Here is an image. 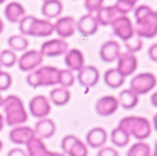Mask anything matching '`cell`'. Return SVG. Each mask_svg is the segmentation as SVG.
<instances>
[{"label":"cell","instance_id":"cell-14","mask_svg":"<svg viewBox=\"0 0 157 156\" xmlns=\"http://www.w3.org/2000/svg\"><path fill=\"white\" fill-rule=\"evenodd\" d=\"M98 28H99V25H98L94 14L87 13V14H84V15H81L76 21V30L81 36H84V37L95 35Z\"/></svg>","mask_w":157,"mask_h":156},{"label":"cell","instance_id":"cell-45","mask_svg":"<svg viewBox=\"0 0 157 156\" xmlns=\"http://www.w3.org/2000/svg\"><path fill=\"white\" fill-rule=\"evenodd\" d=\"M3 30H4V24H3L2 18H0V35H2V33H3Z\"/></svg>","mask_w":157,"mask_h":156},{"label":"cell","instance_id":"cell-25","mask_svg":"<svg viewBox=\"0 0 157 156\" xmlns=\"http://www.w3.org/2000/svg\"><path fill=\"white\" fill-rule=\"evenodd\" d=\"M116 98H117V102H119V107H121L125 111L134 109L139 102V97L135 93H132L130 88L121 90L119 93V97H116Z\"/></svg>","mask_w":157,"mask_h":156},{"label":"cell","instance_id":"cell-41","mask_svg":"<svg viewBox=\"0 0 157 156\" xmlns=\"http://www.w3.org/2000/svg\"><path fill=\"white\" fill-rule=\"evenodd\" d=\"M97 156H119V152L113 146H102L98 149Z\"/></svg>","mask_w":157,"mask_h":156},{"label":"cell","instance_id":"cell-8","mask_svg":"<svg viewBox=\"0 0 157 156\" xmlns=\"http://www.w3.org/2000/svg\"><path fill=\"white\" fill-rule=\"evenodd\" d=\"M68 50H69L68 41L58 37V39H50V40L44 41L39 51L41 53L43 57L54 58V57H59V55H65V53Z\"/></svg>","mask_w":157,"mask_h":156},{"label":"cell","instance_id":"cell-5","mask_svg":"<svg viewBox=\"0 0 157 156\" xmlns=\"http://www.w3.org/2000/svg\"><path fill=\"white\" fill-rule=\"evenodd\" d=\"M157 84V79L152 72H142L138 73L131 79L130 82V90L135 93L136 96H145V94L150 93L155 90Z\"/></svg>","mask_w":157,"mask_h":156},{"label":"cell","instance_id":"cell-9","mask_svg":"<svg viewBox=\"0 0 157 156\" xmlns=\"http://www.w3.org/2000/svg\"><path fill=\"white\" fill-rule=\"evenodd\" d=\"M51 112V102L46 96L39 94L30 98L29 101V113L36 119H44Z\"/></svg>","mask_w":157,"mask_h":156},{"label":"cell","instance_id":"cell-43","mask_svg":"<svg viewBox=\"0 0 157 156\" xmlns=\"http://www.w3.org/2000/svg\"><path fill=\"white\" fill-rule=\"evenodd\" d=\"M7 156H28L26 155V151L22 148H13L8 151Z\"/></svg>","mask_w":157,"mask_h":156},{"label":"cell","instance_id":"cell-23","mask_svg":"<svg viewBox=\"0 0 157 156\" xmlns=\"http://www.w3.org/2000/svg\"><path fill=\"white\" fill-rule=\"evenodd\" d=\"M63 4L61 0H44L41 4V14L44 15V19H54L59 18L62 14Z\"/></svg>","mask_w":157,"mask_h":156},{"label":"cell","instance_id":"cell-36","mask_svg":"<svg viewBox=\"0 0 157 156\" xmlns=\"http://www.w3.org/2000/svg\"><path fill=\"white\" fill-rule=\"evenodd\" d=\"M35 19V15H25L21 21L18 22V29H19V33L22 36L26 37L28 36V32H29V26L32 24V21Z\"/></svg>","mask_w":157,"mask_h":156},{"label":"cell","instance_id":"cell-27","mask_svg":"<svg viewBox=\"0 0 157 156\" xmlns=\"http://www.w3.org/2000/svg\"><path fill=\"white\" fill-rule=\"evenodd\" d=\"M71 91L69 88L65 87H55L50 91V96H48V101L52 102L54 105L57 107H63L66 105L69 101H71Z\"/></svg>","mask_w":157,"mask_h":156},{"label":"cell","instance_id":"cell-51","mask_svg":"<svg viewBox=\"0 0 157 156\" xmlns=\"http://www.w3.org/2000/svg\"><path fill=\"white\" fill-rule=\"evenodd\" d=\"M0 71H2V66H0Z\"/></svg>","mask_w":157,"mask_h":156},{"label":"cell","instance_id":"cell-38","mask_svg":"<svg viewBox=\"0 0 157 156\" xmlns=\"http://www.w3.org/2000/svg\"><path fill=\"white\" fill-rule=\"evenodd\" d=\"M13 84V77L8 72L0 71V93L2 91H7Z\"/></svg>","mask_w":157,"mask_h":156},{"label":"cell","instance_id":"cell-22","mask_svg":"<svg viewBox=\"0 0 157 156\" xmlns=\"http://www.w3.org/2000/svg\"><path fill=\"white\" fill-rule=\"evenodd\" d=\"M25 15H26L25 7L18 2H10L4 7V17L11 24H18Z\"/></svg>","mask_w":157,"mask_h":156},{"label":"cell","instance_id":"cell-16","mask_svg":"<svg viewBox=\"0 0 157 156\" xmlns=\"http://www.w3.org/2000/svg\"><path fill=\"white\" fill-rule=\"evenodd\" d=\"M33 137H35V133L29 126H15L8 133L10 141L15 145H26Z\"/></svg>","mask_w":157,"mask_h":156},{"label":"cell","instance_id":"cell-34","mask_svg":"<svg viewBox=\"0 0 157 156\" xmlns=\"http://www.w3.org/2000/svg\"><path fill=\"white\" fill-rule=\"evenodd\" d=\"M136 3H138V0H116V3L113 6L117 8V11L121 15H127L128 13L134 11Z\"/></svg>","mask_w":157,"mask_h":156},{"label":"cell","instance_id":"cell-11","mask_svg":"<svg viewBox=\"0 0 157 156\" xmlns=\"http://www.w3.org/2000/svg\"><path fill=\"white\" fill-rule=\"evenodd\" d=\"M99 71L94 65H84L80 71L77 72V82L81 87L91 88L98 84L99 82Z\"/></svg>","mask_w":157,"mask_h":156},{"label":"cell","instance_id":"cell-24","mask_svg":"<svg viewBox=\"0 0 157 156\" xmlns=\"http://www.w3.org/2000/svg\"><path fill=\"white\" fill-rule=\"evenodd\" d=\"M25 146H26L28 156H55V154H57V152L47 149L46 144L36 137H33Z\"/></svg>","mask_w":157,"mask_h":156},{"label":"cell","instance_id":"cell-18","mask_svg":"<svg viewBox=\"0 0 157 156\" xmlns=\"http://www.w3.org/2000/svg\"><path fill=\"white\" fill-rule=\"evenodd\" d=\"M121 47L116 40H108L99 47V58L102 62L110 64L119 58Z\"/></svg>","mask_w":157,"mask_h":156},{"label":"cell","instance_id":"cell-20","mask_svg":"<svg viewBox=\"0 0 157 156\" xmlns=\"http://www.w3.org/2000/svg\"><path fill=\"white\" fill-rule=\"evenodd\" d=\"M63 62H65L68 71L78 72L84 66V55L78 49H69L65 53Z\"/></svg>","mask_w":157,"mask_h":156},{"label":"cell","instance_id":"cell-28","mask_svg":"<svg viewBox=\"0 0 157 156\" xmlns=\"http://www.w3.org/2000/svg\"><path fill=\"white\" fill-rule=\"evenodd\" d=\"M110 141L117 148H124L130 142V135L124 130L120 129V127H116V129H113L110 131Z\"/></svg>","mask_w":157,"mask_h":156},{"label":"cell","instance_id":"cell-49","mask_svg":"<svg viewBox=\"0 0 157 156\" xmlns=\"http://www.w3.org/2000/svg\"><path fill=\"white\" fill-rule=\"evenodd\" d=\"M55 156H65V155H63V154H61V152H59V154H58V152H57V154H55Z\"/></svg>","mask_w":157,"mask_h":156},{"label":"cell","instance_id":"cell-10","mask_svg":"<svg viewBox=\"0 0 157 156\" xmlns=\"http://www.w3.org/2000/svg\"><path fill=\"white\" fill-rule=\"evenodd\" d=\"M117 66L116 69L123 75L124 77H128L136 71L138 68V58H136L135 54L132 53H120L119 58H117Z\"/></svg>","mask_w":157,"mask_h":156},{"label":"cell","instance_id":"cell-7","mask_svg":"<svg viewBox=\"0 0 157 156\" xmlns=\"http://www.w3.org/2000/svg\"><path fill=\"white\" fill-rule=\"evenodd\" d=\"M110 26H112V30H113V35L116 36V37L121 39L123 41L130 40V39L135 35V33H134V24L128 15L117 17L110 24Z\"/></svg>","mask_w":157,"mask_h":156},{"label":"cell","instance_id":"cell-50","mask_svg":"<svg viewBox=\"0 0 157 156\" xmlns=\"http://www.w3.org/2000/svg\"><path fill=\"white\" fill-rule=\"evenodd\" d=\"M6 2H7V0H0V4H4Z\"/></svg>","mask_w":157,"mask_h":156},{"label":"cell","instance_id":"cell-48","mask_svg":"<svg viewBox=\"0 0 157 156\" xmlns=\"http://www.w3.org/2000/svg\"><path fill=\"white\" fill-rule=\"evenodd\" d=\"M2 149H3V141L0 140V152H2Z\"/></svg>","mask_w":157,"mask_h":156},{"label":"cell","instance_id":"cell-31","mask_svg":"<svg viewBox=\"0 0 157 156\" xmlns=\"http://www.w3.org/2000/svg\"><path fill=\"white\" fill-rule=\"evenodd\" d=\"M63 155L65 156H87L88 155V146H87L80 138H77V140L71 145V148H69Z\"/></svg>","mask_w":157,"mask_h":156},{"label":"cell","instance_id":"cell-3","mask_svg":"<svg viewBox=\"0 0 157 156\" xmlns=\"http://www.w3.org/2000/svg\"><path fill=\"white\" fill-rule=\"evenodd\" d=\"M58 75L59 69L55 66H39L33 72H29L26 76V84L32 88L37 87H50L58 84Z\"/></svg>","mask_w":157,"mask_h":156},{"label":"cell","instance_id":"cell-39","mask_svg":"<svg viewBox=\"0 0 157 156\" xmlns=\"http://www.w3.org/2000/svg\"><path fill=\"white\" fill-rule=\"evenodd\" d=\"M152 11H155V10H153L150 6H147V4H141V6H138V7L134 8V18H135V19L142 18V17H145V15H147V14H150Z\"/></svg>","mask_w":157,"mask_h":156},{"label":"cell","instance_id":"cell-21","mask_svg":"<svg viewBox=\"0 0 157 156\" xmlns=\"http://www.w3.org/2000/svg\"><path fill=\"white\" fill-rule=\"evenodd\" d=\"M94 15H95V19H97L99 26H110L112 22H113L117 17L121 15V14L117 11V8L114 7V6H103Z\"/></svg>","mask_w":157,"mask_h":156},{"label":"cell","instance_id":"cell-52","mask_svg":"<svg viewBox=\"0 0 157 156\" xmlns=\"http://www.w3.org/2000/svg\"><path fill=\"white\" fill-rule=\"evenodd\" d=\"M43 2H44V0H43Z\"/></svg>","mask_w":157,"mask_h":156},{"label":"cell","instance_id":"cell-35","mask_svg":"<svg viewBox=\"0 0 157 156\" xmlns=\"http://www.w3.org/2000/svg\"><path fill=\"white\" fill-rule=\"evenodd\" d=\"M124 44H125V49H127V51L128 53H132V54H135V53H138L139 50L142 49V39H139L138 36H135L134 35L130 39V40H127V41H124Z\"/></svg>","mask_w":157,"mask_h":156},{"label":"cell","instance_id":"cell-32","mask_svg":"<svg viewBox=\"0 0 157 156\" xmlns=\"http://www.w3.org/2000/svg\"><path fill=\"white\" fill-rule=\"evenodd\" d=\"M17 61H18V57L10 49L0 51V66H3V68H13L17 64Z\"/></svg>","mask_w":157,"mask_h":156},{"label":"cell","instance_id":"cell-42","mask_svg":"<svg viewBox=\"0 0 157 156\" xmlns=\"http://www.w3.org/2000/svg\"><path fill=\"white\" fill-rule=\"evenodd\" d=\"M147 57L150 61L157 62V43H153L152 46L147 49Z\"/></svg>","mask_w":157,"mask_h":156},{"label":"cell","instance_id":"cell-12","mask_svg":"<svg viewBox=\"0 0 157 156\" xmlns=\"http://www.w3.org/2000/svg\"><path fill=\"white\" fill-rule=\"evenodd\" d=\"M54 33V24L48 19L44 18H36L32 21L29 26L28 36L32 37H50Z\"/></svg>","mask_w":157,"mask_h":156},{"label":"cell","instance_id":"cell-37","mask_svg":"<svg viewBox=\"0 0 157 156\" xmlns=\"http://www.w3.org/2000/svg\"><path fill=\"white\" fill-rule=\"evenodd\" d=\"M105 0H84V8L88 14H95L99 8L103 7Z\"/></svg>","mask_w":157,"mask_h":156},{"label":"cell","instance_id":"cell-29","mask_svg":"<svg viewBox=\"0 0 157 156\" xmlns=\"http://www.w3.org/2000/svg\"><path fill=\"white\" fill-rule=\"evenodd\" d=\"M7 44L11 51H26L29 46V40L22 35H11L7 40Z\"/></svg>","mask_w":157,"mask_h":156},{"label":"cell","instance_id":"cell-15","mask_svg":"<svg viewBox=\"0 0 157 156\" xmlns=\"http://www.w3.org/2000/svg\"><path fill=\"white\" fill-rule=\"evenodd\" d=\"M95 112L97 115L106 118V116H110L113 113H116V111L119 109V102L117 98L113 96H103L95 102Z\"/></svg>","mask_w":157,"mask_h":156},{"label":"cell","instance_id":"cell-40","mask_svg":"<svg viewBox=\"0 0 157 156\" xmlns=\"http://www.w3.org/2000/svg\"><path fill=\"white\" fill-rule=\"evenodd\" d=\"M76 140H77V137H76V135H73V134L65 135V137L62 138V141H61V149H62V154H65V152L68 151L69 148H71V145Z\"/></svg>","mask_w":157,"mask_h":156},{"label":"cell","instance_id":"cell-33","mask_svg":"<svg viewBox=\"0 0 157 156\" xmlns=\"http://www.w3.org/2000/svg\"><path fill=\"white\" fill-rule=\"evenodd\" d=\"M75 77L73 72L68 71V69H59V75H58V84L59 87H65V88H69L75 84Z\"/></svg>","mask_w":157,"mask_h":156},{"label":"cell","instance_id":"cell-1","mask_svg":"<svg viewBox=\"0 0 157 156\" xmlns=\"http://www.w3.org/2000/svg\"><path fill=\"white\" fill-rule=\"evenodd\" d=\"M3 118H4V124L11 127L22 126L28 122V112L25 109V105L22 99L18 96H7L3 99Z\"/></svg>","mask_w":157,"mask_h":156},{"label":"cell","instance_id":"cell-46","mask_svg":"<svg viewBox=\"0 0 157 156\" xmlns=\"http://www.w3.org/2000/svg\"><path fill=\"white\" fill-rule=\"evenodd\" d=\"M156 94H153V97H152V105L153 107H157V104H156Z\"/></svg>","mask_w":157,"mask_h":156},{"label":"cell","instance_id":"cell-44","mask_svg":"<svg viewBox=\"0 0 157 156\" xmlns=\"http://www.w3.org/2000/svg\"><path fill=\"white\" fill-rule=\"evenodd\" d=\"M4 127V118H3V113H0V131L3 130Z\"/></svg>","mask_w":157,"mask_h":156},{"label":"cell","instance_id":"cell-30","mask_svg":"<svg viewBox=\"0 0 157 156\" xmlns=\"http://www.w3.org/2000/svg\"><path fill=\"white\" fill-rule=\"evenodd\" d=\"M127 156H152V148L145 141H138L130 146Z\"/></svg>","mask_w":157,"mask_h":156},{"label":"cell","instance_id":"cell-6","mask_svg":"<svg viewBox=\"0 0 157 156\" xmlns=\"http://www.w3.org/2000/svg\"><path fill=\"white\" fill-rule=\"evenodd\" d=\"M44 57L41 55V53L39 50H26L21 57L18 58L17 64H18L19 71L22 72H33L35 69H37L39 66H41Z\"/></svg>","mask_w":157,"mask_h":156},{"label":"cell","instance_id":"cell-19","mask_svg":"<svg viewBox=\"0 0 157 156\" xmlns=\"http://www.w3.org/2000/svg\"><path fill=\"white\" fill-rule=\"evenodd\" d=\"M106 141H108V133L103 127H94L86 134V145L90 148L99 149L105 146Z\"/></svg>","mask_w":157,"mask_h":156},{"label":"cell","instance_id":"cell-2","mask_svg":"<svg viewBox=\"0 0 157 156\" xmlns=\"http://www.w3.org/2000/svg\"><path fill=\"white\" fill-rule=\"evenodd\" d=\"M117 127L124 130L130 138L132 137L136 141H145L152 134V124L146 118L142 116H125L120 119Z\"/></svg>","mask_w":157,"mask_h":156},{"label":"cell","instance_id":"cell-4","mask_svg":"<svg viewBox=\"0 0 157 156\" xmlns=\"http://www.w3.org/2000/svg\"><path fill=\"white\" fill-rule=\"evenodd\" d=\"M134 33L139 39H153L157 35V13L152 11L150 14L135 19Z\"/></svg>","mask_w":157,"mask_h":156},{"label":"cell","instance_id":"cell-26","mask_svg":"<svg viewBox=\"0 0 157 156\" xmlns=\"http://www.w3.org/2000/svg\"><path fill=\"white\" fill-rule=\"evenodd\" d=\"M125 82V77L117 71L116 68H109L103 73V83L108 86L109 88H120Z\"/></svg>","mask_w":157,"mask_h":156},{"label":"cell","instance_id":"cell-17","mask_svg":"<svg viewBox=\"0 0 157 156\" xmlns=\"http://www.w3.org/2000/svg\"><path fill=\"white\" fill-rule=\"evenodd\" d=\"M32 129H33V133H35V137L43 141V140H48V138H51L55 134L57 126H55L54 120H51L48 118H44V119H39L36 122L35 127H32Z\"/></svg>","mask_w":157,"mask_h":156},{"label":"cell","instance_id":"cell-47","mask_svg":"<svg viewBox=\"0 0 157 156\" xmlns=\"http://www.w3.org/2000/svg\"><path fill=\"white\" fill-rule=\"evenodd\" d=\"M3 99H4V98H3L2 93H0V108H2V105H3Z\"/></svg>","mask_w":157,"mask_h":156},{"label":"cell","instance_id":"cell-13","mask_svg":"<svg viewBox=\"0 0 157 156\" xmlns=\"http://www.w3.org/2000/svg\"><path fill=\"white\" fill-rule=\"evenodd\" d=\"M54 32L58 35V37L63 39V40L72 37L76 32V19L71 15L59 17L54 24Z\"/></svg>","mask_w":157,"mask_h":156}]
</instances>
